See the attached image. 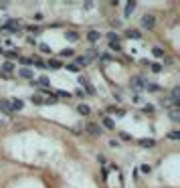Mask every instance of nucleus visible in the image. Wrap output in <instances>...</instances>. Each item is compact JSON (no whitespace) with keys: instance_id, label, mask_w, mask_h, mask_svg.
<instances>
[{"instance_id":"22","label":"nucleus","mask_w":180,"mask_h":188,"mask_svg":"<svg viewBox=\"0 0 180 188\" xmlns=\"http://www.w3.org/2000/svg\"><path fill=\"white\" fill-rule=\"evenodd\" d=\"M55 95H57V97H61V99H69V97H73V93H69V91H57Z\"/></svg>"},{"instance_id":"21","label":"nucleus","mask_w":180,"mask_h":188,"mask_svg":"<svg viewBox=\"0 0 180 188\" xmlns=\"http://www.w3.org/2000/svg\"><path fill=\"white\" fill-rule=\"evenodd\" d=\"M31 101L36 103V105H43V103H45V97H41V95H31Z\"/></svg>"},{"instance_id":"27","label":"nucleus","mask_w":180,"mask_h":188,"mask_svg":"<svg viewBox=\"0 0 180 188\" xmlns=\"http://www.w3.org/2000/svg\"><path fill=\"white\" fill-rule=\"evenodd\" d=\"M142 111H144V113H154V105H150V103H146V105L142 107Z\"/></svg>"},{"instance_id":"16","label":"nucleus","mask_w":180,"mask_h":188,"mask_svg":"<svg viewBox=\"0 0 180 188\" xmlns=\"http://www.w3.org/2000/svg\"><path fill=\"white\" fill-rule=\"evenodd\" d=\"M18 77H24V79H33V73L28 69H18Z\"/></svg>"},{"instance_id":"24","label":"nucleus","mask_w":180,"mask_h":188,"mask_svg":"<svg viewBox=\"0 0 180 188\" xmlns=\"http://www.w3.org/2000/svg\"><path fill=\"white\" fill-rule=\"evenodd\" d=\"M170 117H172V122H178V120H180V115H178V107L170 109Z\"/></svg>"},{"instance_id":"11","label":"nucleus","mask_w":180,"mask_h":188,"mask_svg":"<svg viewBox=\"0 0 180 188\" xmlns=\"http://www.w3.org/2000/svg\"><path fill=\"white\" fill-rule=\"evenodd\" d=\"M10 107H12V111H20V109L24 107V103H23L20 99H12V101H10Z\"/></svg>"},{"instance_id":"43","label":"nucleus","mask_w":180,"mask_h":188,"mask_svg":"<svg viewBox=\"0 0 180 188\" xmlns=\"http://www.w3.org/2000/svg\"><path fill=\"white\" fill-rule=\"evenodd\" d=\"M0 125H2V123H0Z\"/></svg>"},{"instance_id":"1","label":"nucleus","mask_w":180,"mask_h":188,"mask_svg":"<svg viewBox=\"0 0 180 188\" xmlns=\"http://www.w3.org/2000/svg\"><path fill=\"white\" fill-rule=\"evenodd\" d=\"M77 81H79V85L83 87V93H85V95H95V87L87 81V77H79Z\"/></svg>"},{"instance_id":"15","label":"nucleus","mask_w":180,"mask_h":188,"mask_svg":"<svg viewBox=\"0 0 180 188\" xmlns=\"http://www.w3.org/2000/svg\"><path fill=\"white\" fill-rule=\"evenodd\" d=\"M47 67H51V69H61L63 63H61V61H57V59H51V61L47 63Z\"/></svg>"},{"instance_id":"25","label":"nucleus","mask_w":180,"mask_h":188,"mask_svg":"<svg viewBox=\"0 0 180 188\" xmlns=\"http://www.w3.org/2000/svg\"><path fill=\"white\" fill-rule=\"evenodd\" d=\"M144 89H148V91H160V85H156V83H146Z\"/></svg>"},{"instance_id":"40","label":"nucleus","mask_w":180,"mask_h":188,"mask_svg":"<svg viewBox=\"0 0 180 188\" xmlns=\"http://www.w3.org/2000/svg\"><path fill=\"white\" fill-rule=\"evenodd\" d=\"M120 136H122V140H132V136H130V133H120Z\"/></svg>"},{"instance_id":"3","label":"nucleus","mask_w":180,"mask_h":188,"mask_svg":"<svg viewBox=\"0 0 180 188\" xmlns=\"http://www.w3.org/2000/svg\"><path fill=\"white\" fill-rule=\"evenodd\" d=\"M87 133H91V136H101V128L97 125V123H87Z\"/></svg>"},{"instance_id":"39","label":"nucleus","mask_w":180,"mask_h":188,"mask_svg":"<svg viewBox=\"0 0 180 188\" xmlns=\"http://www.w3.org/2000/svg\"><path fill=\"white\" fill-rule=\"evenodd\" d=\"M20 61H23L24 65H33V59H20Z\"/></svg>"},{"instance_id":"28","label":"nucleus","mask_w":180,"mask_h":188,"mask_svg":"<svg viewBox=\"0 0 180 188\" xmlns=\"http://www.w3.org/2000/svg\"><path fill=\"white\" fill-rule=\"evenodd\" d=\"M73 49H65V51H61V57H73Z\"/></svg>"},{"instance_id":"7","label":"nucleus","mask_w":180,"mask_h":188,"mask_svg":"<svg viewBox=\"0 0 180 188\" xmlns=\"http://www.w3.org/2000/svg\"><path fill=\"white\" fill-rule=\"evenodd\" d=\"M125 36H128V39H142V33L136 31V28H128V31H125Z\"/></svg>"},{"instance_id":"10","label":"nucleus","mask_w":180,"mask_h":188,"mask_svg":"<svg viewBox=\"0 0 180 188\" xmlns=\"http://www.w3.org/2000/svg\"><path fill=\"white\" fill-rule=\"evenodd\" d=\"M140 146H144V148H154L156 142H154L152 138H142V140H140Z\"/></svg>"},{"instance_id":"29","label":"nucleus","mask_w":180,"mask_h":188,"mask_svg":"<svg viewBox=\"0 0 180 188\" xmlns=\"http://www.w3.org/2000/svg\"><path fill=\"white\" fill-rule=\"evenodd\" d=\"M150 69H152L154 73H160V71H162V65H158V63H152V65H150Z\"/></svg>"},{"instance_id":"26","label":"nucleus","mask_w":180,"mask_h":188,"mask_svg":"<svg viewBox=\"0 0 180 188\" xmlns=\"http://www.w3.org/2000/svg\"><path fill=\"white\" fill-rule=\"evenodd\" d=\"M107 39H109V43H120V36H117L115 33H109V34H107Z\"/></svg>"},{"instance_id":"32","label":"nucleus","mask_w":180,"mask_h":188,"mask_svg":"<svg viewBox=\"0 0 180 188\" xmlns=\"http://www.w3.org/2000/svg\"><path fill=\"white\" fill-rule=\"evenodd\" d=\"M26 31H28V33H33V34H39V33H41V28H39V26H28Z\"/></svg>"},{"instance_id":"23","label":"nucleus","mask_w":180,"mask_h":188,"mask_svg":"<svg viewBox=\"0 0 180 188\" xmlns=\"http://www.w3.org/2000/svg\"><path fill=\"white\" fill-rule=\"evenodd\" d=\"M65 36H67L69 41H77V39H79V34L73 33V31H65Z\"/></svg>"},{"instance_id":"41","label":"nucleus","mask_w":180,"mask_h":188,"mask_svg":"<svg viewBox=\"0 0 180 188\" xmlns=\"http://www.w3.org/2000/svg\"><path fill=\"white\" fill-rule=\"evenodd\" d=\"M4 55H6V57H10V59H14V57H16V53H14V51H10V53H4Z\"/></svg>"},{"instance_id":"31","label":"nucleus","mask_w":180,"mask_h":188,"mask_svg":"<svg viewBox=\"0 0 180 188\" xmlns=\"http://www.w3.org/2000/svg\"><path fill=\"white\" fill-rule=\"evenodd\" d=\"M39 49H41V53H51V47L49 44H39Z\"/></svg>"},{"instance_id":"13","label":"nucleus","mask_w":180,"mask_h":188,"mask_svg":"<svg viewBox=\"0 0 180 188\" xmlns=\"http://www.w3.org/2000/svg\"><path fill=\"white\" fill-rule=\"evenodd\" d=\"M103 128L105 130H115V123H113V120H109V117H103Z\"/></svg>"},{"instance_id":"6","label":"nucleus","mask_w":180,"mask_h":188,"mask_svg":"<svg viewBox=\"0 0 180 188\" xmlns=\"http://www.w3.org/2000/svg\"><path fill=\"white\" fill-rule=\"evenodd\" d=\"M77 113H79V115H89V113H91V107L87 105V103H81V105L77 107Z\"/></svg>"},{"instance_id":"9","label":"nucleus","mask_w":180,"mask_h":188,"mask_svg":"<svg viewBox=\"0 0 180 188\" xmlns=\"http://www.w3.org/2000/svg\"><path fill=\"white\" fill-rule=\"evenodd\" d=\"M75 63H77V67H87L91 61H89L85 55H81V57H77V59H75Z\"/></svg>"},{"instance_id":"33","label":"nucleus","mask_w":180,"mask_h":188,"mask_svg":"<svg viewBox=\"0 0 180 188\" xmlns=\"http://www.w3.org/2000/svg\"><path fill=\"white\" fill-rule=\"evenodd\" d=\"M168 138H170V140H178L180 133H178V132H170V133H168Z\"/></svg>"},{"instance_id":"35","label":"nucleus","mask_w":180,"mask_h":188,"mask_svg":"<svg viewBox=\"0 0 180 188\" xmlns=\"http://www.w3.org/2000/svg\"><path fill=\"white\" fill-rule=\"evenodd\" d=\"M109 146H111V148H120V142H117V140H111Z\"/></svg>"},{"instance_id":"18","label":"nucleus","mask_w":180,"mask_h":188,"mask_svg":"<svg viewBox=\"0 0 180 188\" xmlns=\"http://www.w3.org/2000/svg\"><path fill=\"white\" fill-rule=\"evenodd\" d=\"M134 8H136V2H128V4H125V16H132Z\"/></svg>"},{"instance_id":"17","label":"nucleus","mask_w":180,"mask_h":188,"mask_svg":"<svg viewBox=\"0 0 180 188\" xmlns=\"http://www.w3.org/2000/svg\"><path fill=\"white\" fill-rule=\"evenodd\" d=\"M107 113H115V115H120V117H122V115H125V111L122 109V107H109V109H107Z\"/></svg>"},{"instance_id":"2","label":"nucleus","mask_w":180,"mask_h":188,"mask_svg":"<svg viewBox=\"0 0 180 188\" xmlns=\"http://www.w3.org/2000/svg\"><path fill=\"white\" fill-rule=\"evenodd\" d=\"M142 26H144L146 31H154V26H156V18H154L152 14H144V16H142Z\"/></svg>"},{"instance_id":"36","label":"nucleus","mask_w":180,"mask_h":188,"mask_svg":"<svg viewBox=\"0 0 180 188\" xmlns=\"http://www.w3.org/2000/svg\"><path fill=\"white\" fill-rule=\"evenodd\" d=\"M150 170H152V168L148 166V164H144V166H142V172H144V174H148V172H150Z\"/></svg>"},{"instance_id":"20","label":"nucleus","mask_w":180,"mask_h":188,"mask_svg":"<svg viewBox=\"0 0 180 188\" xmlns=\"http://www.w3.org/2000/svg\"><path fill=\"white\" fill-rule=\"evenodd\" d=\"M2 69H4V75H6V73H12V71H14V65H12L10 61H6V63L2 65Z\"/></svg>"},{"instance_id":"8","label":"nucleus","mask_w":180,"mask_h":188,"mask_svg":"<svg viewBox=\"0 0 180 188\" xmlns=\"http://www.w3.org/2000/svg\"><path fill=\"white\" fill-rule=\"evenodd\" d=\"M144 85H146V81L142 77H134L132 79V87H136V89H144Z\"/></svg>"},{"instance_id":"14","label":"nucleus","mask_w":180,"mask_h":188,"mask_svg":"<svg viewBox=\"0 0 180 188\" xmlns=\"http://www.w3.org/2000/svg\"><path fill=\"white\" fill-rule=\"evenodd\" d=\"M170 99L174 101V103H178V99H180V89H178V87L172 89V93H170Z\"/></svg>"},{"instance_id":"19","label":"nucleus","mask_w":180,"mask_h":188,"mask_svg":"<svg viewBox=\"0 0 180 188\" xmlns=\"http://www.w3.org/2000/svg\"><path fill=\"white\" fill-rule=\"evenodd\" d=\"M152 53H154V57H158V59H164V49H160V47H154Z\"/></svg>"},{"instance_id":"5","label":"nucleus","mask_w":180,"mask_h":188,"mask_svg":"<svg viewBox=\"0 0 180 188\" xmlns=\"http://www.w3.org/2000/svg\"><path fill=\"white\" fill-rule=\"evenodd\" d=\"M99 39H101V34L97 33V31H89V33H87V41H89V43H97Z\"/></svg>"},{"instance_id":"30","label":"nucleus","mask_w":180,"mask_h":188,"mask_svg":"<svg viewBox=\"0 0 180 188\" xmlns=\"http://www.w3.org/2000/svg\"><path fill=\"white\" fill-rule=\"evenodd\" d=\"M109 49H111V51H122V44L120 43H109Z\"/></svg>"},{"instance_id":"42","label":"nucleus","mask_w":180,"mask_h":188,"mask_svg":"<svg viewBox=\"0 0 180 188\" xmlns=\"http://www.w3.org/2000/svg\"><path fill=\"white\" fill-rule=\"evenodd\" d=\"M0 55H2V49H0Z\"/></svg>"},{"instance_id":"4","label":"nucleus","mask_w":180,"mask_h":188,"mask_svg":"<svg viewBox=\"0 0 180 188\" xmlns=\"http://www.w3.org/2000/svg\"><path fill=\"white\" fill-rule=\"evenodd\" d=\"M0 109L4 111V113H8V115H12V113H14V111H12V107H10V101H6V99L0 101Z\"/></svg>"},{"instance_id":"38","label":"nucleus","mask_w":180,"mask_h":188,"mask_svg":"<svg viewBox=\"0 0 180 188\" xmlns=\"http://www.w3.org/2000/svg\"><path fill=\"white\" fill-rule=\"evenodd\" d=\"M67 69H69V71H73V73H75V71H77L79 67H77V65H67Z\"/></svg>"},{"instance_id":"34","label":"nucleus","mask_w":180,"mask_h":188,"mask_svg":"<svg viewBox=\"0 0 180 188\" xmlns=\"http://www.w3.org/2000/svg\"><path fill=\"white\" fill-rule=\"evenodd\" d=\"M33 18H34V20H43V12H34Z\"/></svg>"},{"instance_id":"12","label":"nucleus","mask_w":180,"mask_h":188,"mask_svg":"<svg viewBox=\"0 0 180 188\" xmlns=\"http://www.w3.org/2000/svg\"><path fill=\"white\" fill-rule=\"evenodd\" d=\"M36 83H39L41 87H49V85H51V79H49V77H45V75H41V77L36 79Z\"/></svg>"},{"instance_id":"37","label":"nucleus","mask_w":180,"mask_h":188,"mask_svg":"<svg viewBox=\"0 0 180 188\" xmlns=\"http://www.w3.org/2000/svg\"><path fill=\"white\" fill-rule=\"evenodd\" d=\"M75 95H77V97H85V93H83V89H77V91H75Z\"/></svg>"}]
</instances>
